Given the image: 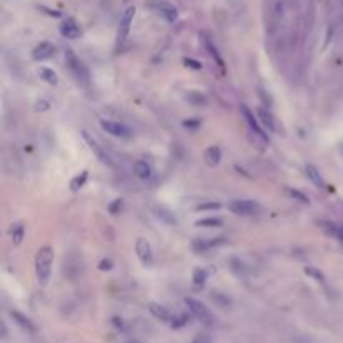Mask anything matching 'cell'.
Returning <instances> with one entry per match:
<instances>
[{
    "mask_svg": "<svg viewBox=\"0 0 343 343\" xmlns=\"http://www.w3.org/2000/svg\"><path fill=\"white\" fill-rule=\"evenodd\" d=\"M52 259H54V251L50 246H42L37 251L35 256V276L41 287H46L52 275Z\"/></svg>",
    "mask_w": 343,
    "mask_h": 343,
    "instance_id": "6da1fadb",
    "label": "cell"
},
{
    "mask_svg": "<svg viewBox=\"0 0 343 343\" xmlns=\"http://www.w3.org/2000/svg\"><path fill=\"white\" fill-rule=\"evenodd\" d=\"M66 64L69 67V71L72 72L74 77L77 79L79 84H84V86L89 84V79H91V75H89L87 67L84 66V62H82L79 57L74 54V50H71V49L66 50Z\"/></svg>",
    "mask_w": 343,
    "mask_h": 343,
    "instance_id": "7a4b0ae2",
    "label": "cell"
},
{
    "mask_svg": "<svg viewBox=\"0 0 343 343\" xmlns=\"http://www.w3.org/2000/svg\"><path fill=\"white\" fill-rule=\"evenodd\" d=\"M184 303H186L188 310L191 311V315L194 316V318H198L201 323H205V325H211L213 323L211 311H209L201 301L194 300V298H191V296H188L186 300H184Z\"/></svg>",
    "mask_w": 343,
    "mask_h": 343,
    "instance_id": "3957f363",
    "label": "cell"
},
{
    "mask_svg": "<svg viewBox=\"0 0 343 343\" xmlns=\"http://www.w3.org/2000/svg\"><path fill=\"white\" fill-rule=\"evenodd\" d=\"M82 137H84V141L87 143V146H89V149H91L94 154H96V157L97 159L103 163V164H107V166H112V161H111V157H109V154L106 152V149L100 146V143L97 141L96 137L94 136H91L89 134V131H82Z\"/></svg>",
    "mask_w": 343,
    "mask_h": 343,
    "instance_id": "277c9868",
    "label": "cell"
},
{
    "mask_svg": "<svg viewBox=\"0 0 343 343\" xmlns=\"http://www.w3.org/2000/svg\"><path fill=\"white\" fill-rule=\"evenodd\" d=\"M228 208H230V211L233 214H238V216H251L258 213L259 206L256 205V203H253L250 199H236V201H231L230 205H228Z\"/></svg>",
    "mask_w": 343,
    "mask_h": 343,
    "instance_id": "5b68a950",
    "label": "cell"
},
{
    "mask_svg": "<svg viewBox=\"0 0 343 343\" xmlns=\"http://www.w3.org/2000/svg\"><path fill=\"white\" fill-rule=\"evenodd\" d=\"M136 15V9L134 7H128L124 10V14L120 15V22H119V32H117V42L123 44L126 41V37L129 35L132 21H134Z\"/></svg>",
    "mask_w": 343,
    "mask_h": 343,
    "instance_id": "8992f818",
    "label": "cell"
},
{
    "mask_svg": "<svg viewBox=\"0 0 343 343\" xmlns=\"http://www.w3.org/2000/svg\"><path fill=\"white\" fill-rule=\"evenodd\" d=\"M241 114H243L246 124L250 126V129L253 131V134H255L261 143H268V136H266V132L261 129V126L258 124V120L255 119V114L248 109V106H245V104L241 106Z\"/></svg>",
    "mask_w": 343,
    "mask_h": 343,
    "instance_id": "52a82bcc",
    "label": "cell"
},
{
    "mask_svg": "<svg viewBox=\"0 0 343 343\" xmlns=\"http://www.w3.org/2000/svg\"><path fill=\"white\" fill-rule=\"evenodd\" d=\"M136 255L137 258L141 259V263L144 266H152V263H154V255H152V248L151 245L146 241L144 238H139L136 241Z\"/></svg>",
    "mask_w": 343,
    "mask_h": 343,
    "instance_id": "ba28073f",
    "label": "cell"
},
{
    "mask_svg": "<svg viewBox=\"0 0 343 343\" xmlns=\"http://www.w3.org/2000/svg\"><path fill=\"white\" fill-rule=\"evenodd\" d=\"M100 128H103L106 132H109L111 136H116V137H129L131 136V129L128 128V126L116 123V120L103 119L100 120Z\"/></svg>",
    "mask_w": 343,
    "mask_h": 343,
    "instance_id": "9c48e42d",
    "label": "cell"
},
{
    "mask_svg": "<svg viewBox=\"0 0 343 343\" xmlns=\"http://www.w3.org/2000/svg\"><path fill=\"white\" fill-rule=\"evenodd\" d=\"M55 54V46L50 42H41L37 44L35 49L32 50V59L41 62V60H47Z\"/></svg>",
    "mask_w": 343,
    "mask_h": 343,
    "instance_id": "30bf717a",
    "label": "cell"
},
{
    "mask_svg": "<svg viewBox=\"0 0 343 343\" xmlns=\"http://www.w3.org/2000/svg\"><path fill=\"white\" fill-rule=\"evenodd\" d=\"M59 30H60V34L66 37V39H79L80 37V27H79V24L74 21V18H66L64 22L60 24V27H59Z\"/></svg>",
    "mask_w": 343,
    "mask_h": 343,
    "instance_id": "8fae6325",
    "label": "cell"
},
{
    "mask_svg": "<svg viewBox=\"0 0 343 343\" xmlns=\"http://www.w3.org/2000/svg\"><path fill=\"white\" fill-rule=\"evenodd\" d=\"M221 243H225L223 238H211V239H194L193 241V250L196 253H206L208 250H211L213 246H218Z\"/></svg>",
    "mask_w": 343,
    "mask_h": 343,
    "instance_id": "7c38bea8",
    "label": "cell"
},
{
    "mask_svg": "<svg viewBox=\"0 0 343 343\" xmlns=\"http://www.w3.org/2000/svg\"><path fill=\"white\" fill-rule=\"evenodd\" d=\"M10 316L14 318V321L17 323L18 327H21L22 330H25V332H30V333L35 332V325L27 318V316L22 315L21 311H14V310H12L10 311Z\"/></svg>",
    "mask_w": 343,
    "mask_h": 343,
    "instance_id": "4fadbf2b",
    "label": "cell"
},
{
    "mask_svg": "<svg viewBox=\"0 0 343 343\" xmlns=\"http://www.w3.org/2000/svg\"><path fill=\"white\" fill-rule=\"evenodd\" d=\"M221 161V149L218 146H209V148L205 151V163L209 168L218 166Z\"/></svg>",
    "mask_w": 343,
    "mask_h": 343,
    "instance_id": "5bb4252c",
    "label": "cell"
},
{
    "mask_svg": "<svg viewBox=\"0 0 343 343\" xmlns=\"http://www.w3.org/2000/svg\"><path fill=\"white\" fill-rule=\"evenodd\" d=\"M256 114H258L259 123H261V124L265 126V129H268L270 132H275V131H276L275 119H273V116H271V112H270V111H266L265 107H259V109L256 111Z\"/></svg>",
    "mask_w": 343,
    "mask_h": 343,
    "instance_id": "9a60e30c",
    "label": "cell"
},
{
    "mask_svg": "<svg viewBox=\"0 0 343 343\" xmlns=\"http://www.w3.org/2000/svg\"><path fill=\"white\" fill-rule=\"evenodd\" d=\"M157 12H159L168 22H176L177 17H179V12H177V9L171 4H159L157 5Z\"/></svg>",
    "mask_w": 343,
    "mask_h": 343,
    "instance_id": "2e32d148",
    "label": "cell"
},
{
    "mask_svg": "<svg viewBox=\"0 0 343 343\" xmlns=\"http://www.w3.org/2000/svg\"><path fill=\"white\" fill-rule=\"evenodd\" d=\"M9 234H10L12 245H14V246H18V245L22 243L24 236H25V226H24L22 223H14V225L10 226Z\"/></svg>",
    "mask_w": 343,
    "mask_h": 343,
    "instance_id": "e0dca14e",
    "label": "cell"
},
{
    "mask_svg": "<svg viewBox=\"0 0 343 343\" xmlns=\"http://www.w3.org/2000/svg\"><path fill=\"white\" fill-rule=\"evenodd\" d=\"M305 173H307L308 179L313 183L316 188H323V186H325V183H323V179H321L320 171L316 169L315 166H311V164H307V168H305Z\"/></svg>",
    "mask_w": 343,
    "mask_h": 343,
    "instance_id": "ac0fdd59",
    "label": "cell"
},
{
    "mask_svg": "<svg viewBox=\"0 0 343 343\" xmlns=\"http://www.w3.org/2000/svg\"><path fill=\"white\" fill-rule=\"evenodd\" d=\"M149 311L156 316L157 320H161V321H171L169 311H168L166 308H164V307H161V305H157V303H149Z\"/></svg>",
    "mask_w": 343,
    "mask_h": 343,
    "instance_id": "d6986e66",
    "label": "cell"
},
{
    "mask_svg": "<svg viewBox=\"0 0 343 343\" xmlns=\"http://www.w3.org/2000/svg\"><path fill=\"white\" fill-rule=\"evenodd\" d=\"M134 173L137 177H141V179H148V177H151V166L146 161H136Z\"/></svg>",
    "mask_w": 343,
    "mask_h": 343,
    "instance_id": "ffe728a7",
    "label": "cell"
},
{
    "mask_svg": "<svg viewBox=\"0 0 343 343\" xmlns=\"http://www.w3.org/2000/svg\"><path fill=\"white\" fill-rule=\"evenodd\" d=\"M154 211H156L154 214L157 216V218L163 219L166 225H176V223H177L176 216H174L173 213H171V211H168V209H164V208H156Z\"/></svg>",
    "mask_w": 343,
    "mask_h": 343,
    "instance_id": "44dd1931",
    "label": "cell"
},
{
    "mask_svg": "<svg viewBox=\"0 0 343 343\" xmlns=\"http://www.w3.org/2000/svg\"><path fill=\"white\" fill-rule=\"evenodd\" d=\"M221 225H223V219L219 218H205V219L196 221V226H203V228H219Z\"/></svg>",
    "mask_w": 343,
    "mask_h": 343,
    "instance_id": "7402d4cb",
    "label": "cell"
},
{
    "mask_svg": "<svg viewBox=\"0 0 343 343\" xmlns=\"http://www.w3.org/2000/svg\"><path fill=\"white\" fill-rule=\"evenodd\" d=\"M87 176H89L87 171H82V173H80L79 176H75V177H74L72 183H71V189H72V191H79V189H80L82 186H84L86 181H87Z\"/></svg>",
    "mask_w": 343,
    "mask_h": 343,
    "instance_id": "603a6c76",
    "label": "cell"
},
{
    "mask_svg": "<svg viewBox=\"0 0 343 343\" xmlns=\"http://www.w3.org/2000/svg\"><path fill=\"white\" fill-rule=\"evenodd\" d=\"M186 99L189 100L191 104H194V106H206V97L203 96L201 92H194V91H191V92H188V96H186Z\"/></svg>",
    "mask_w": 343,
    "mask_h": 343,
    "instance_id": "cb8c5ba5",
    "label": "cell"
},
{
    "mask_svg": "<svg viewBox=\"0 0 343 343\" xmlns=\"http://www.w3.org/2000/svg\"><path fill=\"white\" fill-rule=\"evenodd\" d=\"M39 74H41V77L47 82V84H57V74L52 71V69L42 67Z\"/></svg>",
    "mask_w": 343,
    "mask_h": 343,
    "instance_id": "d4e9b609",
    "label": "cell"
},
{
    "mask_svg": "<svg viewBox=\"0 0 343 343\" xmlns=\"http://www.w3.org/2000/svg\"><path fill=\"white\" fill-rule=\"evenodd\" d=\"M221 205L216 201H208V203H201V205L196 206V211H214V209H219Z\"/></svg>",
    "mask_w": 343,
    "mask_h": 343,
    "instance_id": "484cf974",
    "label": "cell"
},
{
    "mask_svg": "<svg viewBox=\"0 0 343 343\" xmlns=\"http://www.w3.org/2000/svg\"><path fill=\"white\" fill-rule=\"evenodd\" d=\"M305 273H307L308 276H311L315 279V281H325V276H323V273L321 271H318L316 268H313V266H307V268H305Z\"/></svg>",
    "mask_w": 343,
    "mask_h": 343,
    "instance_id": "4316f807",
    "label": "cell"
},
{
    "mask_svg": "<svg viewBox=\"0 0 343 343\" xmlns=\"http://www.w3.org/2000/svg\"><path fill=\"white\" fill-rule=\"evenodd\" d=\"M206 278H208V271L206 270H201V268L194 270V273H193V281H194V285H203V283L206 281Z\"/></svg>",
    "mask_w": 343,
    "mask_h": 343,
    "instance_id": "83f0119b",
    "label": "cell"
},
{
    "mask_svg": "<svg viewBox=\"0 0 343 343\" xmlns=\"http://www.w3.org/2000/svg\"><path fill=\"white\" fill-rule=\"evenodd\" d=\"M205 46H206V49L209 50V54H211L216 60H218V64L223 67V60H221V57H219V54H218V50H216V47L211 44V41L208 39V37H205Z\"/></svg>",
    "mask_w": 343,
    "mask_h": 343,
    "instance_id": "f1b7e54d",
    "label": "cell"
},
{
    "mask_svg": "<svg viewBox=\"0 0 343 343\" xmlns=\"http://www.w3.org/2000/svg\"><path fill=\"white\" fill-rule=\"evenodd\" d=\"M186 321H188V315L174 316V318H171V327H173V328H179L183 325H186Z\"/></svg>",
    "mask_w": 343,
    "mask_h": 343,
    "instance_id": "f546056e",
    "label": "cell"
},
{
    "mask_svg": "<svg viewBox=\"0 0 343 343\" xmlns=\"http://www.w3.org/2000/svg\"><path fill=\"white\" fill-rule=\"evenodd\" d=\"M184 64H186V67H189V69H194V71H199V69H203L201 62L191 59V57H186V59H184Z\"/></svg>",
    "mask_w": 343,
    "mask_h": 343,
    "instance_id": "4dcf8cb0",
    "label": "cell"
},
{
    "mask_svg": "<svg viewBox=\"0 0 343 343\" xmlns=\"http://www.w3.org/2000/svg\"><path fill=\"white\" fill-rule=\"evenodd\" d=\"M287 191H288L290 196H293V198H296L298 201H301V203H308V201H310V199L307 198V196H305L303 193H300V191H296V189H290V188H288Z\"/></svg>",
    "mask_w": 343,
    "mask_h": 343,
    "instance_id": "1f68e13d",
    "label": "cell"
},
{
    "mask_svg": "<svg viewBox=\"0 0 343 343\" xmlns=\"http://www.w3.org/2000/svg\"><path fill=\"white\" fill-rule=\"evenodd\" d=\"M120 208H123V199H116V201L112 203V205H109V211L112 214H117Z\"/></svg>",
    "mask_w": 343,
    "mask_h": 343,
    "instance_id": "d6a6232c",
    "label": "cell"
},
{
    "mask_svg": "<svg viewBox=\"0 0 343 343\" xmlns=\"http://www.w3.org/2000/svg\"><path fill=\"white\" fill-rule=\"evenodd\" d=\"M199 126V119H188V120H184V128H188V129H196Z\"/></svg>",
    "mask_w": 343,
    "mask_h": 343,
    "instance_id": "836d02e7",
    "label": "cell"
},
{
    "mask_svg": "<svg viewBox=\"0 0 343 343\" xmlns=\"http://www.w3.org/2000/svg\"><path fill=\"white\" fill-rule=\"evenodd\" d=\"M333 238H336L340 241V243L343 245V225H336V228H335V234H333Z\"/></svg>",
    "mask_w": 343,
    "mask_h": 343,
    "instance_id": "e575fe53",
    "label": "cell"
},
{
    "mask_svg": "<svg viewBox=\"0 0 343 343\" xmlns=\"http://www.w3.org/2000/svg\"><path fill=\"white\" fill-rule=\"evenodd\" d=\"M99 268L103 270V271L111 270V268H112V261H111V259H103V261L99 263Z\"/></svg>",
    "mask_w": 343,
    "mask_h": 343,
    "instance_id": "d590c367",
    "label": "cell"
},
{
    "mask_svg": "<svg viewBox=\"0 0 343 343\" xmlns=\"http://www.w3.org/2000/svg\"><path fill=\"white\" fill-rule=\"evenodd\" d=\"M37 109L46 111V109H49V104L46 103V100H42V103H37Z\"/></svg>",
    "mask_w": 343,
    "mask_h": 343,
    "instance_id": "8d00e7d4",
    "label": "cell"
},
{
    "mask_svg": "<svg viewBox=\"0 0 343 343\" xmlns=\"http://www.w3.org/2000/svg\"><path fill=\"white\" fill-rule=\"evenodd\" d=\"M2 336L4 338L7 336V327H5V323H2Z\"/></svg>",
    "mask_w": 343,
    "mask_h": 343,
    "instance_id": "74e56055",
    "label": "cell"
},
{
    "mask_svg": "<svg viewBox=\"0 0 343 343\" xmlns=\"http://www.w3.org/2000/svg\"><path fill=\"white\" fill-rule=\"evenodd\" d=\"M193 343H208V340L206 338H201V336H199V338H196Z\"/></svg>",
    "mask_w": 343,
    "mask_h": 343,
    "instance_id": "f35d334b",
    "label": "cell"
},
{
    "mask_svg": "<svg viewBox=\"0 0 343 343\" xmlns=\"http://www.w3.org/2000/svg\"><path fill=\"white\" fill-rule=\"evenodd\" d=\"M131 343H134V341H131Z\"/></svg>",
    "mask_w": 343,
    "mask_h": 343,
    "instance_id": "ab89813d",
    "label": "cell"
}]
</instances>
